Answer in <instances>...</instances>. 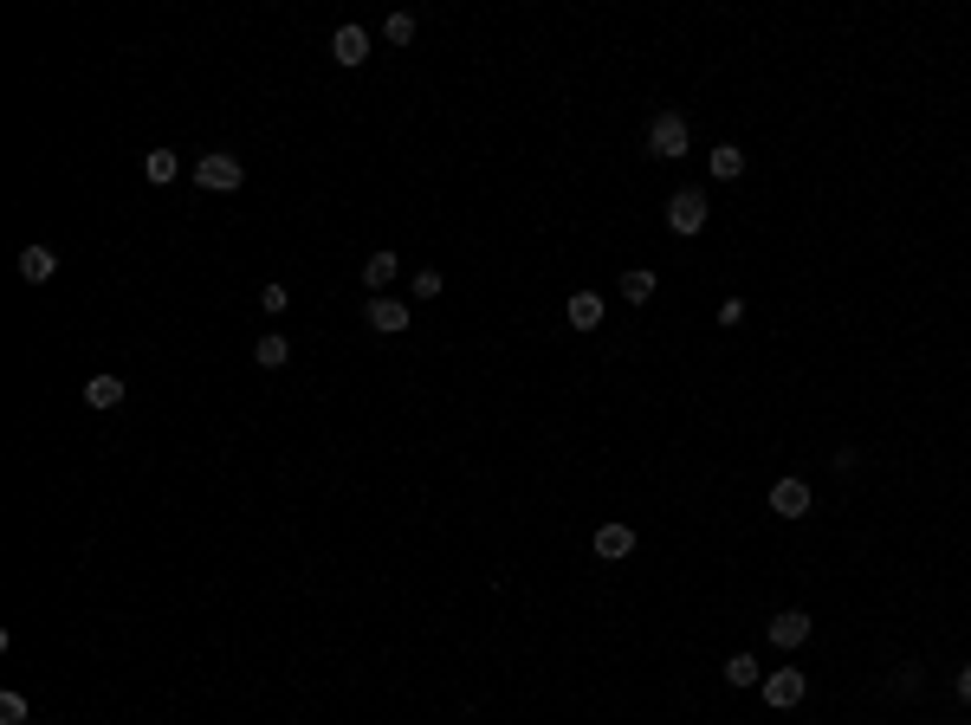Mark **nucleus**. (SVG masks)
<instances>
[{"mask_svg":"<svg viewBox=\"0 0 971 725\" xmlns=\"http://www.w3.org/2000/svg\"><path fill=\"white\" fill-rule=\"evenodd\" d=\"M240 182H246V162L227 156V149H208V156L195 162V188H208V195H234Z\"/></svg>","mask_w":971,"mask_h":725,"instance_id":"nucleus-1","label":"nucleus"},{"mask_svg":"<svg viewBox=\"0 0 971 725\" xmlns=\"http://www.w3.org/2000/svg\"><path fill=\"white\" fill-rule=\"evenodd\" d=\"M648 149H654L661 162H680V156L693 149V130H687V117H680V111H661V117L648 123Z\"/></svg>","mask_w":971,"mask_h":725,"instance_id":"nucleus-2","label":"nucleus"},{"mask_svg":"<svg viewBox=\"0 0 971 725\" xmlns=\"http://www.w3.org/2000/svg\"><path fill=\"white\" fill-rule=\"evenodd\" d=\"M803 693H810V674H803V667H777V674H764V706H777V713L803 706Z\"/></svg>","mask_w":971,"mask_h":725,"instance_id":"nucleus-3","label":"nucleus"},{"mask_svg":"<svg viewBox=\"0 0 971 725\" xmlns=\"http://www.w3.org/2000/svg\"><path fill=\"white\" fill-rule=\"evenodd\" d=\"M667 227H674L680 240H693L706 227V188H680L674 201H667Z\"/></svg>","mask_w":971,"mask_h":725,"instance_id":"nucleus-4","label":"nucleus"},{"mask_svg":"<svg viewBox=\"0 0 971 725\" xmlns=\"http://www.w3.org/2000/svg\"><path fill=\"white\" fill-rule=\"evenodd\" d=\"M363 318H369V331H382V337H402L408 331V318H415V311L402 305V298H389V292H376L363 305Z\"/></svg>","mask_w":971,"mask_h":725,"instance_id":"nucleus-5","label":"nucleus"},{"mask_svg":"<svg viewBox=\"0 0 971 725\" xmlns=\"http://www.w3.org/2000/svg\"><path fill=\"white\" fill-rule=\"evenodd\" d=\"M331 59L344 65V72H357V65L369 59V33H363V26H337V33H331Z\"/></svg>","mask_w":971,"mask_h":725,"instance_id":"nucleus-6","label":"nucleus"},{"mask_svg":"<svg viewBox=\"0 0 971 725\" xmlns=\"http://www.w3.org/2000/svg\"><path fill=\"white\" fill-rule=\"evenodd\" d=\"M395 272H402V253L376 246V253L363 259V285H369V298H376V292H389V285H395Z\"/></svg>","mask_w":971,"mask_h":725,"instance_id":"nucleus-7","label":"nucleus"},{"mask_svg":"<svg viewBox=\"0 0 971 725\" xmlns=\"http://www.w3.org/2000/svg\"><path fill=\"white\" fill-rule=\"evenodd\" d=\"M810 505H816V499H810V486H803V480H777V486H771V512H777V518H803Z\"/></svg>","mask_w":971,"mask_h":725,"instance_id":"nucleus-8","label":"nucleus"},{"mask_svg":"<svg viewBox=\"0 0 971 725\" xmlns=\"http://www.w3.org/2000/svg\"><path fill=\"white\" fill-rule=\"evenodd\" d=\"M635 551V525H622V518H609V525H596V557H628Z\"/></svg>","mask_w":971,"mask_h":725,"instance_id":"nucleus-9","label":"nucleus"},{"mask_svg":"<svg viewBox=\"0 0 971 725\" xmlns=\"http://www.w3.org/2000/svg\"><path fill=\"white\" fill-rule=\"evenodd\" d=\"M771 641H777V648H803V641H810V615H803V609L771 615Z\"/></svg>","mask_w":971,"mask_h":725,"instance_id":"nucleus-10","label":"nucleus"},{"mask_svg":"<svg viewBox=\"0 0 971 725\" xmlns=\"http://www.w3.org/2000/svg\"><path fill=\"white\" fill-rule=\"evenodd\" d=\"M52 272H59V253H52V246H26L20 253V279L26 285H46Z\"/></svg>","mask_w":971,"mask_h":725,"instance_id":"nucleus-11","label":"nucleus"},{"mask_svg":"<svg viewBox=\"0 0 971 725\" xmlns=\"http://www.w3.org/2000/svg\"><path fill=\"white\" fill-rule=\"evenodd\" d=\"M603 298H596V292H570V305H564V318L570 324H577V331H596V324H603Z\"/></svg>","mask_w":971,"mask_h":725,"instance_id":"nucleus-12","label":"nucleus"},{"mask_svg":"<svg viewBox=\"0 0 971 725\" xmlns=\"http://www.w3.org/2000/svg\"><path fill=\"white\" fill-rule=\"evenodd\" d=\"M143 175H149L156 188H169L175 175H182V156H175V149H149V156H143Z\"/></svg>","mask_w":971,"mask_h":725,"instance_id":"nucleus-13","label":"nucleus"},{"mask_svg":"<svg viewBox=\"0 0 971 725\" xmlns=\"http://www.w3.org/2000/svg\"><path fill=\"white\" fill-rule=\"evenodd\" d=\"M123 402V376H91L85 382V408H117Z\"/></svg>","mask_w":971,"mask_h":725,"instance_id":"nucleus-14","label":"nucleus"},{"mask_svg":"<svg viewBox=\"0 0 971 725\" xmlns=\"http://www.w3.org/2000/svg\"><path fill=\"white\" fill-rule=\"evenodd\" d=\"M285 357H292V344H285L279 331H266V337L253 344V363H259V369H285Z\"/></svg>","mask_w":971,"mask_h":725,"instance_id":"nucleus-15","label":"nucleus"},{"mask_svg":"<svg viewBox=\"0 0 971 725\" xmlns=\"http://www.w3.org/2000/svg\"><path fill=\"white\" fill-rule=\"evenodd\" d=\"M713 175H719V182H738V175H745V149H738V143H719L713 149Z\"/></svg>","mask_w":971,"mask_h":725,"instance_id":"nucleus-16","label":"nucleus"},{"mask_svg":"<svg viewBox=\"0 0 971 725\" xmlns=\"http://www.w3.org/2000/svg\"><path fill=\"white\" fill-rule=\"evenodd\" d=\"M622 298H628V305H648V298H654V272L648 266L622 272Z\"/></svg>","mask_w":971,"mask_h":725,"instance_id":"nucleus-17","label":"nucleus"},{"mask_svg":"<svg viewBox=\"0 0 971 725\" xmlns=\"http://www.w3.org/2000/svg\"><path fill=\"white\" fill-rule=\"evenodd\" d=\"M726 680H732V687H758V680H764L758 654H732V661H726Z\"/></svg>","mask_w":971,"mask_h":725,"instance_id":"nucleus-18","label":"nucleus"},{"mask_svg":"<svg viewBox=\"0 0 971 725\" xmlns=\"http://www.w3.org/2000/svg\"><path fill=\"white\" fill-rule=\"evenodd\" d=\"M382 39H389V46H415V13H389V20H382Z\"/></svg>","mask_w":971,"mask_h":725,"instance_id":"nucleus-19","label":"nucleus"},{"mask_svg":"<svg viewBox=\"0 0 971 725\" xmlns=\"http://www.w3.org/2000/svg\"><path fill=\"white\" fill-rule=\"evenodd\" d=\"M33 713H26V700L20 693H0V725H26Z\"/></svg>","mask_w":971,"mask_h":725,"instance_id":"nucleus-20","label":"nucleus"},{"mask_svg":"<svg viewBox=\"0 0 971 725\" xmlns=\"http://www.w3.org/2000/svg\"><path fill=\"white\" fill-rule=\"evenodd\" d=\"M441 285H447V279H441L434 266H421V272H415V298H441Z\"/></svg>","mask_w":971,"mask_h":725,"instance_id":"nucleus-21","label":"nucleus"},{"mask_svg":"<svg viewBox=\"0 0 971 725\" xmlns=\"http://www.w3.org/2000/svg\"><path fill=\"white\" fill-rule=\"evenodd\" d=\"M292 305V298H285V285H266V292H259V311H285Z\"/></svg>","mask_w":971,"mask_h":725,"instance_id":"nucleus-22","label":"nucleus"},{"mask_svg":"<svg viewBox=\"0 0 971 725\" xmlns=\"http://www.w3.org/2000/svg\"><path fill=\"white\" fill-rule=\"evenodd\" d=\"M719 324H726V331H732V324H745V298H726V305H719Z\"/></svg>","mask_w":971,"mask_h":725,"instance_id":"nucleus-23","label":"nucleus"},{"mask_svg":"<svg viewBox=\"0 0 971 725\" xmlns=\"http://www.w3.org/2000/svg\"><path fill=\"white\" fill-rule=\"evenodd\" d=\"M894 693H920V667H900V674H894Z\"/></svg>","mask_w":971,"mask_h":725,"instance_id":"nucleus-24","label":"nucleus"},{"mask_svg":"<svg viewBox=\"0 0 971 725\" xmlns=\"http://www.w3.org/2000/svg\"><path fill=\"white\" fill-rule=\"evenodd\" d=\"M952 687H959V700L971 706V667H959V680H952Z\"/></svg>","mask_w":971,"mask_h":725,"instance_id":"nucleus-25","label":"nucleus"}]
</instances>
